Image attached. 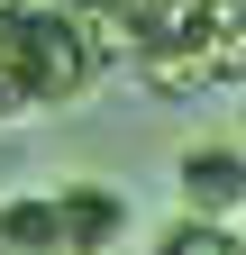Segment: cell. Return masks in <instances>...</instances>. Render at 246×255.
Masks as SVG:
<instances>
[{"mask_svg": "<svg viewBox=\"0 0 246 255\" xmlns=\"http://www.w3.org/2000/svg\"><path fill=\"white\" fill-rule=\"evenodd\" d=\"M46 110L37 101V73H27V9H0V128Z\"/></svg>", "mask_w": 246, "mask_h": 255, "instance_id": "cell-4", "label": "cell"}, {"mask_svg": "<svg viewBox=\"0 0 246 255\" xmlns=\"http://www.w3.org/2000/svg\"><path fill=\"white\" fill-rule=\"evenodd\" d=\"M228 237H237V219H210V210H182L173 228H164L173 255H228Z\"/></svg>", "mask_w": 246, "mask_h": 255, "instance_id": "cell-6", "label": "cell"}, {"mask_svg": "<svg viewBox=\"0 0 246 255\" xmlns=\"http://www.w3.org/2000/svg\"><path fill=\"white\" fill-rule=\"evenodd\" d=\"M0 246H55V255H64V201H55V191L9 201V210H0Z\"/></svg>", "mask_w": 246, "mask_h": 255, "instance_id": "cell-5", "label": "cell"}, {"mask_svg": "<svg viewBox=\"0 0 246 255\" xmlns=\"http://www.w3.org/2000/svg\"><path fill=\"white\" fill-rule=\"evenodd\" d=\"M182 210H210V219H246V137H201L182 146Z\"/></svg>", "mask_w": 246, "mask_h": 255, "instance_id": "cell-2", "label": "cell"}, {"mask_svg": "<svg viewBox=\"0 0 246 255\" xmlns=\"http://www.w3.org/2000/svg\"><path fill=\"white\" fill-rule=\"evenodd\" d=\"M237 137H246V128H237Z\"/></svg>", "mask_w": 246, "mask_h": 255, "instance_id": "cell-7", "label": "cell"}, {"mask_svg": "<svg viewBox=\"0 0 246 255\" xmlns=\"http://www.w3.org/2000/svg\"><path fill=\"white\" fill-rule=\"evenodd\" d=\"M55 201H64V246H73V255H101V246L128 237V201L101 191V182H64Z\"/></svg>", "mask_w": 246, "mask_h": 255, "instance_id": "cell-3", "label": "cell"}, {"mask_svg": "<svg viewBox=\"0 0 246 255\" xmlns=\"http://www.w3.org/2000/svg\"><path fill=\"white\" fill-rule=\"evenodd\" d=\"M101 64L110 55L91 46L82 9H27V73H37V101H82Z\"/></svg>", "mask_w": 246, "mask_h": 255, "instance_id": "cell-1", "label": "cell"}]
</instances>
